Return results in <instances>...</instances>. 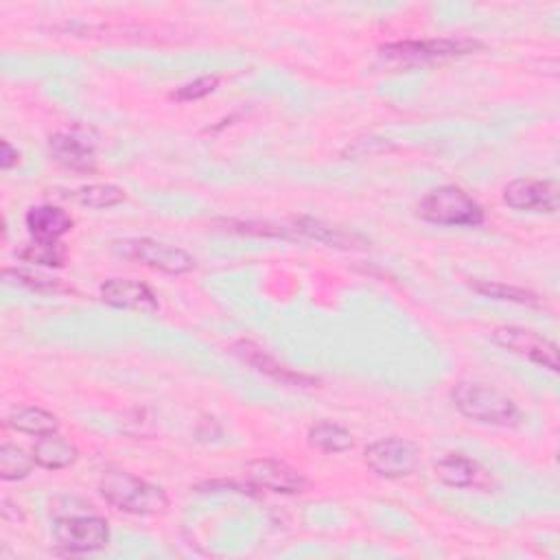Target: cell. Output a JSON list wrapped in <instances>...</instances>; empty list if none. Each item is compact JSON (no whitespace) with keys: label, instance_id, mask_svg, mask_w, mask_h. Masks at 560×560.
I'll return each mask as SVG.
<instances>
[{"label":"cell","instance_id":"1","mask_svg":"<svg viewBox=\"0 0 560 560\" xmlns=\"http://www.w3.org/2000/svg\"><path fill=\"white\" fill-rule=\"evenodd\" d=\"M451 401L462 416L480 425L514 427L521 419L510 397L484 384H471V382L458 384L451 390Z\"/></svg>","mask_w":560,"mask_h":560},{"label":"cell","instance_id":"2","mask_svg":"<svg viewBox=\"0 0 560 560\" xmlns=\"http://www.w3.org/2000/svg\"><path fill=\"white\" fill-rule=\"evenodd\" d=\"M101 497L114 508L129 514H160L169 508V497L160 486H153L127 471H108L99 482Z\"/></svg>","mask_w":560,"mask_h":560},{"label":"cell","instance_id":"3","mask_svg":"<svg viewBox=\"0 0 560 560\" xmlns=\"http://www.w3.org/2000/svg\"><path fill=\"white\" fill-rule=\"evenodd\" d=\"M484 49L480 40L473 38H440V40H408L395 42L379 49V58L395 69H414L432 62L464 58Z\"/></svg>","mask_w":560,"mask_h":560},{"label":"cell","instance_id":"4","mask_svg":"<svg viewBox=\"0 0 560 560\" xmlns=\"http://www.w3.org/2000/svg\"><path fill=\"white\" fill-rule=\"evenodd\" d=\"M419 217L451 228H475L484 224V209L460 186H438L419 202Z\"/></svg>","mask_w":560,"mask_h":560},{"label":"cell","instance_id":"5","mask_svg":"<svg viewBox=\"0 0 560 560\" xmlns=\"http://www.w3.org/2000/svg\"><path fill=\"white\" fill-rule=\"evenodd\" d=\"M114 250L129 261H136L145 267H151L155 272L162 274H171V276H179L191 272L196 267V259L184 252L182 248L175 246H166L153 239H125L114 244Z\"/></svg>","mask_w":560,"mask_h":560},{"label":"cell","instance_id":"6","mask_svg":"<svg viewBox=\"0 0 560 560\" xmlns=\"http://www.w3.org/2000/svg\"><path fill=\"white\" fill-rule=\"evenodd\" d=\"M363 460L368 469L372 473H377L379 477L401 480L416 471L421 451L412 440L395 436V438H382L377 443H372L365 449Z\"/></svg>","mask_w":560,"mask_h":560},{"label":"cell","instance_id":"7","mask_svg":"<svg viewBox=\"0 0 560 560\" xmlns=\"http://www.w3.org/2000/svg\"><path fill=\"white\" fill-rule=\"evenodd\" d=\"M55 540L69 553H88L103 549L110 540V527L103 517L73 514L58 519L53 527Z\"/></svg>","mask_w":560,"mask_h":560},{"label":"cell","instance_id":"8","mask_svg":"<svg viewBox=\"0 0 560 560\" xmlns=\"http://www.w3.org/2000/svg\"><path fill=\"white\" fill-rule=\"evenodd\" d=\"M503 202L523 213H556L560 204L558 184L553 179H512L503 189Z\"/></svg>","mask_w":560,"mask_h":560},{"label":"cell","instance_id":"9","mask_svg":"<svg viewBox=\"0 0 560 560\" xmlns=\"http://www.w3.org/2000/svg\"><path fill=\"white\" fill-rule=\"evenodd\" d=\"M495 344L501 348L519 354L521 359H527L536 365H543L551 372L558 370V348L553 341L540 337L534 331L521 328V326H499L493 331Z\"/></svg>","mask_w":560,"mask_h":560},{"label":"cell","instance_id":"10","mask_svg":"<svg viewBox=\"0 0 560 560\" xmlns=\"http://www.w3.org/2000/svg\"><path fill=\"white\" fill-rule=\"evenodd\" d=\"M90 134H92V129L75 127L71 132H60V134L51 136L49 151H51L53 160L77 173L95 171L97 169V140Z\"/></svg>","mask_w":560,"mask_h":560},{"label":"cell","instance_id":"11","mask_svg":"<svg viewBox=\"0 0 560 560\" xmlns=\"http://www.w3.org/2000/svg\"><path fill=\"white\" fill-rule=\"evenodd\" d=\"M246 471L254 488H265L283 495H298L307 488L304 475L281 460H257L250 462Z\"/></svg>","mask_w":560,"mask_h":560},{"label":"cell","instance_id":"12","mask_svg":"<svg viewBox=\"0 0 560 560\" xmlns=\"http://www.w3.org/2000/svg\"><path fill=\"white\" fill-rule=\"evenodd\" d=\"M101 300L114 309H125V311H138V313H158L160 304L153 291L129 278H112L101 285Z\"/></svg>","mask_w":560,"mask_h":560},{"label":"cell","instance_id":"13","mask_svg":"<svg viewBox=\"0 0 560 560\" xmlns=\"http://www.w3.org/2000/svg\"><path fill=\"white\" fill-rule=\"evenodd\" d=\"M233 354H237L241 361H246L248 365H252L257 372H261V375H267L270 379L274 382H281L285 386H298V388H309V386H315L318 379L313 377H307V375H300V372H294L289 370L287 365L278 363L274 357H270L263 348H259L257 344L252 341H237L233 346Z\"/></svg>","mask_w":560,"mask_h":560},{"label":"cell","instance_id":"14","mask_svg":"<svg viewBox=\"0 0 560 560\" xmlns=\"http://www.w3.org/2000/svg\"><path fill=\"white\" fill-rule=\"evenodd\" d=\"M436 477L451 488H484L488 473L471 458L462 453H445L434 464Z\"/></svg>","mask_w":560,"mask_h":560},{"label":"cell","instance_id":"15","mask_svg":"<svg viewBox=\"0 0 560 560\" xmlns=\"http://www.w3.org/2000/svg\"><path fill=\"white\" fill-rule=\"evenodd\" d=\"M73 217L60 207L42 204L27 213V228L36 241H60L73 231Z\"/></svg>","mask_w":560,"mask_h":560},{"label":"cell","instance_id":"16","mask_svg":"<svg viewBox=\"0 0 560 560\" xmlns=\"http://www.w3.org/2000/svg\"><path fill=\"white\" fill-rule=\"evenodd\" d=\"M291 237H307V239H315L320 244L326 246H335V248H365V241L357 235L344 233L341 228H333L328 224H322L318 220H309V217H298L291 222Z\"/></svg>","mask_w":560,"mask_h":560},{"label":"cell","instance_id":"17","mask_svg":"<svg viewBox=\"0 0 560 560\" xmlns=\"http://www.w3.org/2000/svg\"><path fill=\"white\" fill-rule=\"evenodd\" d=\"M34 460L36 464H40L42 469L49 471H62L69 469L77 462L79 451L75 445H71L66 438H62L60 434H49V436H40V440L34 445Z\"/></svg>","mask_w":560,"mask_h":560},{"label":"cell","instance_id":"18","mask_svg":"<svg viewBox=\"0 0 560 560\" xmlns=\"http://www.w3.org/2000/svg\"><path fill=\"white\" fill-rule=\"evenodd\" d=\"M8 425L14 427L16 432L38 436V438L58 434V430H60V421L42 408H18L10 414Z\"/></svg>","mask_w":560,"mask_h":560},{"label":"cell","instance_id":"19","mask_svg":"<svg viewBox=\"0 0 560 560\" xmlns=\"http://www.w3.org/2000/svg\"><path fill=\"white\" fill-rule=\"evenodd\" d=\"M309 443L311 447L324 451V453H344L352 449V436L341 425L322 421L309 430Z\"/></svg>","mask_w":560,"mask_h":560},{"label":"cell","instance_id":"20","mask_svg":"<svg viewBox=\"0 0 560 560\" xmlns=\"http://www.w3.org/2000/svg\"><path fill=\"white\" fill-rule=\"evenodd\" d=\"M69 250L60 241H32L23 250H18V259L29 265L42 267H62L66 263Z\"/></svg>","mask_w":560,"mask_h":560},{"label":"cell","instance_id":"21","mask_svg":"<svg viewBox=\"0 0 560 560\" xmlns=\"http://www.w3.org/2000/svg\"><path fill=\"white\" fill-rule=\"evenodd\" d=\"M75 200L82 207L101 211V209L119 207L125 200V191L116 184H90V186H82V189L75 191Z\"/></svg>","mask_w":560,"mask_h":560},{"label":"cell","instance_id":"22","mask_svg":"<svg viewBox=\"0 0 560 560\" xmlns=\"http://www.w3.org/2000/svg\"><path fill=\"white\" fill-rule=\"evenodd\" d=\"M473 291L486 296V298H495V300H508V302H517V304H527V307H540V298L527 289L521 287H512L506 283H495V281H473L471 283Z\"/></svg>","mask_w":560,"mask_h":560},{"label":"cell","instance_id":"23","mask_svg":"<svg viewBox=\"0 0 560 560\" xmlns=\"http://www.w3.org/2000/svg\"><path fill=\"white\" fill-rule=\"evenodd\" d=\"M34 464V456H27L23 449L14 445H3V449H0V477L5 482H18L29 477Z\"/></svg>","mask_w":560,"mask_h":560},{"label":"cell","instance_id":"24","mask_svg":"<svg viewBox=\"0 0 560 560\" xmlns=\"http://www.w3.org/2000/svg\"><path fill=\"white\" fill-rule=\"evenodd\" d=\"M3 278L8 283H16V285L29 287L34 291H60V289H64L60 278H53L45 272H36V270H27V267H8V270H3Z\"/></svg>","mask_w":560,"mask_h":560},{"label":"cell","instance_id":"25","mask_svg":"<svg viewBox=\"0 0 560 560\" xmlns=\"http://www.w3.org/2000/svg\"><path fill=\"white\" fill-rule=\"evenodd\" d=\"M217 86H220V77H215V75H211V77H200V79H196V82H191V84L182 86L173 97H175L177 101H198V99H204V97H209L211 92H215Z\"/></svg>","mask_w":560,"mask_h":560},{"label":"cell","instance_id":"26","mask_svg":"<svg viewBox=\"0 0 560 560\" xmlns=\"http://www.w3.org/2000/svg\"><path fill=\"white\" fill-rule=\"evenodd\" d=\"M0 147H3V153H0V166H3L5 171L14 169L18 162H21V151L12 147L10 140H3L0 142Z\"/></svg>","mask_w":560,"mask_h":560}]
</instances>
